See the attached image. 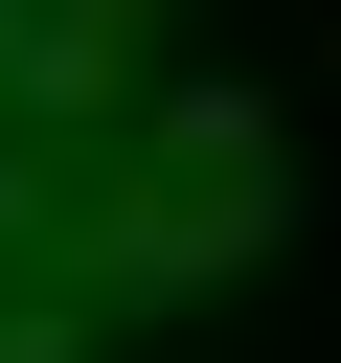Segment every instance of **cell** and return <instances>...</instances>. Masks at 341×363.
Masks as SVG:
<instances>
[{"label": "cell", "instance_id": "277c9868", "mask_svg": "<svg viewBox=\"0 0 341 363\" xmlns=\"http://www.w3.org/2000/svg\"><path fill=\"white\" fill-rule=\"evenodd\" d=\"M0 363H91V340H68V318H0Z\"/></svg>", "mask_w": 341, "mask_h": 363}, {"label": "cell", "instance_id": "6da1fadb", "mask_svg": "<svg viewBox=\"0 0 341 363\" xmlns=\"http://www.w3.org/2000/svg\"><path fill=\"white\" fill-rule=\"evenodd\" d=\"M250 250H273V182H159L91 227V295H227Z\"/></svg>", "mask_w": 341, "mask_h": 363}, {"label": "cell", "instance_id": "7a4b0ae2", "mask_svg": "<svg viewBox=\"0 0 341 363\" xmlns=\"http://www.w3.org/2000/svg\"><path fill=\"white\" fill-rule=\"evenodd\" d=\"M0 91L91 113V91H114V0H0Z\"/></svg>", "mask_w": 341, "mask_h": 363}, {"label": "cell", "instance_id": "3957f363", "mask_svg": "<svg viewBox=\"0 0 341 363\" xmlns=\"http://www.w3.org/2000/svg\"><path fill=\"white\" fill-rule=\"evenodd\" d=\"M159 159H182V182H273V91H227V68L159 91Z\"/></svg>", "mask_w": 341, "mask_h": 363}]
</instances>
